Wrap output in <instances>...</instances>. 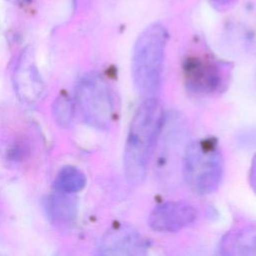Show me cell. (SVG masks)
<instances>
[{
	"label": "cell",
	"mask_w": 256,
	"mask_h": 256,
	"mask_svg": "<svg viewBox=\"0 0 256 256\" xmlns=\"http://www.w3.org/2000/svg\"><path fill=\"white\" fill-rule=\"evenodd\" d=\"M253 180H254V183L256 184V160L253 165Z\"/></svg>",
	"instance_id": "obj_14"
},
{
	"label": "cell",
	"mask_w": 256,
	"mask_h": 256,
	"mask_svg": "<svg viewBox=\"0 0 256 256\" xmlns=\"http://www.w3.org/2000/svg\"><path fill=\"white\" fill-rule=\"evenodd\" d=\"M211 4L218 10H225L233 5L236 0H209Z\"/></svg>",
	"instance_id": "obj_13"
},
{
	"label": "cell",
	"mask_w": 256,
	"mask_h": 256,
	"mask_svg": "<svg viewBox=\"0 0 256 256\" xmlns=\"http://www.w3.org/2000/svg\"><path fill=\"white\" fill-rule=\"evenodd\" d=\"M145 249L141 235L129 225H119L105 234L100 250L109 255H137Z\"/></svg>",
	"instance_id": "obj_7"
},
{
	"label": "cell",
	"mask_w": 256,
	"mask_h": 256,
	"mask_svg": "<svg viewBox=\"0 0 256 256\" xmlns=\"http://www.w3.org/2000/svg\"><path fill=\"white\" fill-rule=\"evenodd\" d=\"M167 31L154 23L138 37L132 55V77L138 94L144 99L157 97L160 89Z\"/></svg>",
	"instance_id": "obj_2"
},
{
	"label": "cell",
	"mask_w": 256,
	"mask_h": 256,
	"mask_svg": "<svg viewBox=\"0 0 256 256\" xmlns=\"http://www.w3.org/2000/svg\"><path fill=\"white\" fill-rule=\"evenodd\" d=\"M185 79L188 86L199 92H212L221 82L217 65L208 59L189 58L184 64Z\"/></svg>",
	"instance_id": "obj_8"
},
{
	"label": "cell",
	"mask_w": 256,
	"mask_h": 256,
	"mask_svg": "<svg viewBox=\"0 0 256 256\" xmlns=\"http://www.w3.org/2000/svg\"><path fill=\"white\" fill-rule=\"evenodd\" d=\"M163 118V107L157 97L144 99L132 118L123 157L125 176L131 185L141 184L146 177Z\"/></svg>",
	"instance_id": "obj_1"
},
{
	"label": "cell",
	"mask_w": 256,
	"mask_h": 256,
	"mask_svg": "<svg viewBox=\"0 0 256 256\" xmlns=\"http://www.w3.org/2000/svg\"><path fill=\"white\" fill-rule=\"evenodd\" d=\"M55 122L62 128L68 127L73 119V103L66 95L58 96L52 107Z\"/></svg>",
	"instance_id": "obj_11"
},
{
	"label": "cell",
	"mask_w": 256,
	"mask_h": 256,
	"mask_svg": "<svg viewBox=\"0 0 256 256\" xmlns=\"http://www.w3.org/2000/svg\"><path fill=\"white\" fill-rule=\"evenodd\" d=\"M67 194L60 193L47 198L45 209L50 218L57 222H69L75 217L76 205L73 200L66 196Z\"/></svg>",
	"instance_id": "obj_10"
},
{
	"label": "cell",
	"mask_w": 256,
	"mask_h": 256,
	"mask_svg": "<svg viewBox=\"0 0 256 256\" xmlns=\"http://www.w3.org/2000/svg\"><path fill=\"white\" fill-rule=\"evenodd\" d=\"M14 1H20V0H14Z\"/></svg>",
	"instance_id": "obj_15"
},
{
	"label": "cell",
	"mask_w": 256,
	"mask_h": 256,
	"mask_svg": "<svg viewBox=\"0 0 256 256\" xmlns=\"http://www.w3.org/2000/svg\"><path fill=\"white\" fill-rule=\"evenodd\" d=\"M226 242V249L233 250V253H237L238 250H242L241 254H246L249 253L248 250L251 248L255 247V242H256V235L254 232L248 231V232H240L239 234L232 235L229 237V239ZM250 253L251 250H250Z\"/></svg>",
	"instance_id": "obj_12"
},
{
	"label": "cell",
	"mask_w": 256,
	"mask_h": 256,
	"mask_svg": "<svg viewBox=\"0 0 256 256\" xmlns=\"http://www.w3.org/2000/svg\"><path fill=\"white\" fill-rule=\"evenodd\" d=\"M223 157L215 141L199 139L191 142L184 158V178L196 194L214 192L222 178Z\"/></svg>",
	"instance_id": "obj_3"
},
{
	"label": "cell",
	"mask_w": 256,
	"mask_h": 256,
	"mask_svg": "<svg viewBox=\"0 0 256 256\" xmlns=\"http://www.w3.org/2000/svg\"><path fill=\"white\" fill-rule=\"evenodd\" d=\"M14 89L19 99L27 104L38 102L45 92V85L30 50L20 55L14 73Z\"/></svg>",
	"instance_id": "obj_5"
},
{
	"label": "cell",
	"mask_w": 256,
	"mask_h": 256,
	"mask_svg": "<svg viewBox=\"0 0 256 256\" xmlns=\"http://www.w3.org/2000/svg\"><path fill=\"white\" fill-rule=\"evenodd\" d=\"M76 98L85 122L97 129H107L113 117V101L106 81L97 73L85 74L77 85Z\"/></svg>",
	"instance_id": "obj_4"
},
{
	"label": "cell",
	"mask_w": 256,
	"mask_h": 256,
	"mask_svg": "<svg viewBox=\"0 0 256 256\" xmlns=\"http://www.w3.org/2000/svg\"><path fill=\"white\" fill-rule=\"evenodd\" d=\"M197 218L196 209L185 201H169L155 207L149 217L148 224L157 232H176Z\"/></svg>",
	"instance_id": "obj_6"
},
{
	"label": "cell",
	"mask_w": 256,
	"mask_h": 256,
	"mask_svg": "<svg viewBox=\"0 0 256 256\" xmlns=\"http://www.w3.org/2000/svg\"><path fill=\"white\" fill-rule=\"evenodd\" d=\"M86 177L84 173L74 166H65L57 174L54 181V188L59 193H76L84 188Z\"/></svg>",
	"instance_id": "obj_9"
}]
</instances>
